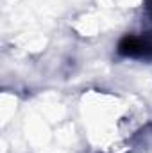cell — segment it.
<instances>
[{
    "label": "cell",
    "mask_w": 152,
    "mask_h": 153,
    "mask_svg": "<svg viewBox=\"0 0 152 153\" xmlns=\"http://www.w3.org/2000/svg\"><path fill=\"white\" fill-rule=\"evenodd\" d=\"M149 7H150V11H152V0H149Z\"/></svg>",
    "instance_id": "2"
},
{
    "label": "cell",
    "mask_w": 152,
    "mask_h": 153,
    "mask_svg": "<svg viewBox=\"0 0 152 153\" xmlns=\"http://www.w3.org/2000/svg\"><path fill=\"white\" fill-rule=\"evenodd\" d=\"M118 52L129 57H147V55H152V45L147 39L136 38V36H125L118 45Z\"/></svg>",
    "instance_id": "1"
}]
</instances>
